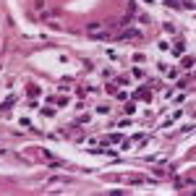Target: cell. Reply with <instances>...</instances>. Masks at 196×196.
Returning a JSON list of instances; mask_svg holds the SVG:
<instances>
[{
  "instance_id": "6da1fadb",
  "label": "cell",
  "mask_w": 196,
  "mask_h": 196,
  "mask_svg": "<svg viewBox=\"0 0 196 196\" xmlns=\"http://www.w3.org/2000/svg\"><path fill=\"white\" fill-rule=\"evenodd\" d=\"M105 29V21H89V24H86V34H97V32H102Z\"/></svg>"
},
{
  "instance_id": "7a4b0ae2",
  "label": "cell",
  "mask_w": 196,
  "mask_h": 196,
  "mask_svg": "<svg viewBox=\"0 0 196 196\" xmlns=\"http://www.w3.org/2000/svg\"><path fill=\"white\" fill-rule=\"evenodd\" d=\"M123 39H141V32H136V29H126V32H123Z\"/></svg>"
},
{
  "instance_id": "3957f363",
  "label": "cell",
  "mask_w": 196,
  "mask_h": 196,
  "mask_svg": "<svg viewBox=\"0 0 196 196\" xmlns=\"http://www.w3.org/2000/svg\"><path fill=\"white\" fill-rule=\"evenodd\" d=\"M183 68H188V71L193 68V58H183Z\"/></svg>"
},
{
  "instance_id": "277c9868",
  "label": "cell",
  "mask_w": 196,
  "mask_h": 196,
  "mask_svg": "<svg viewBox=\"0 0 196 196\" xmlns=\"http://www.w3.org/2000/svg\"><path fill=\"white\" fill-rule=\"evenodd\" d=\"M183 5H186L188 11H193V0H183Z\"/></svg>"
}]
</instances>
